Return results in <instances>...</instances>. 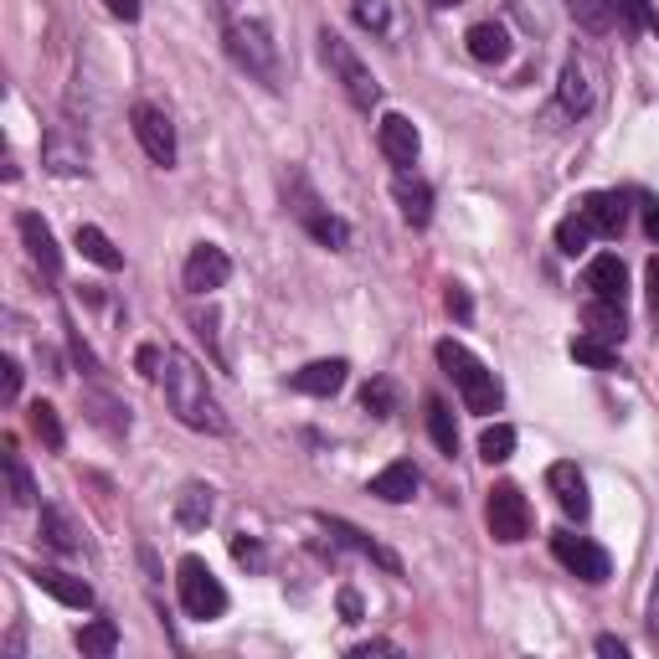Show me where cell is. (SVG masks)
<instances>
[{
  "label": "cell",
  "instance_id": "cell-1",
  "mask_svg": "<svg viewBox=\"0 0 659 659\" xmlns=\"http://www.w3.org/2000/svg\"><path fill=\"white\" fill-rule=\"evenodd\" d=\"M160 376H166V402L181 423L196 428V433H227V418H221L217 397L206 387V372L186 351H166V372Z\"/></svg>",
  "mask_w": 659,
  "mask_h": 659
},
{
  "label": "cell",
  "instance_id": "cell-2",
  "mask_svg": "<svg viewBox=\"0 0 659 659\" xmlns=\"http://www.w3.org/2000/svg\"><path fill=\"white\" fill-rule=\"evenodd\" d=\"M439 366L454 376V387H458V397H464L469 412H495V407H500V382H495V372L469 351V345L439 340Z\"/></svg>",
  "mask_w": 659,
  "mask_h": 659
},
{
  "label": "cell",
  "instance_id": "cell-3",
  "mask_svg": "<svg viewBox=\"0 0 659 659\" xmlns=\"http://www.w3.org/2000/svg\"><path fill=\"white\" fill-rule=\"evenodd\" d=\"M227 52H232L263 88H279V42H273V32L258 16L227 21Z\"/></svg>",
  "mask_w": 659,
  "mask_h": 659
},
{
  "label": "cell",
  "instance_id": "cell-4",
  "mask_svg": "<svg viewBox=\"0 0 659 659\" xmlns=\"http://www.w3.org/2000/svg\"><path fill=\"white\" fill-rule=\"evenodd\" d=\"M320 57H325V68L336 72V83L345 88V99H351L355 109H376V103H382V83H376L372 68L351 52V42H340L336 32H320Z\"/></svg>",
  "mask_w": 659,
  "mask_h": 659
},
{
  "label": "cell",
  "instance_id": "cell-5",
  "mask_svg": "<svg viewBox=\"0 0 659 659\" xmlns=\"http://www.w3.org/2000/svg\"><path fill=\"white\" fill-rule=\"evenodd\" d=\"M175 592H181V609H186V618H202V624H212V618H221V613H227V588H221L217 572H212L202 557H181V567H175Z\"/></svg>",
  "mask_w": 659,
  "mask_h": 659
},
{
  "label": "cell",
  "instance_id": "cell-6",
  "mask_svg": "<svg viewBox=\"0 0 659 659\" xmlns=\"http://www.w3.org/2000/svg\"><path fill=\"white\" fill-rule=\"evenodd\" d=\"M485 521H490L495 542H505V546L525 542V536H531V505H525L521 485H510V479H505V485H495L490 505H485Z\"/></svg>",
  "mask_w": 659,
  "mask_h": 659
},
{
  "label": "cell",
  "instance_id": "cell-7",
  "mask_svg": "<svg viewBox=\"0 0 659 659\" xmlns=\"http://www.w3.org/2000/svg\"><path fill=\"white\" fill-rule=\"evenodd\" d=\"M129 124H135V139H139V150L150 155L160 170L175 166V129H170V118L155 109V103H135L129 109Z\"/></svg>",
  "mask_w": 659,
  "mask_h": 659
},
{
  "label": "cell",
  "instance_id": "cell-8",
  "mask_svg": "<svg viewBox=\"0 0 659 659\" xmlns=\"http://www.w3.org/2000/svg\"><path fill=\"white\" fill-rule=\"evenodd\" d=\"M552 552L567 572H577L582 582H609V552L603 546H592L588 536H572V531H557L552 536Z\"/></svg>",
  "mask_w": 659,
  "mask_h": 659
},
{
  "label": "cell",
  "instance_id": "cell-9",
  "mask_svg": "<svg viewBox=\"0 0 659 659\" xmlns=\"http://www.w3.org/2000/svg\"><path fill=\"white\" fill-rule=\"evenodd\" d=\"M181 279H186V294H196V299H202V294H212V288H221L227 279H232V258L221 253L217 242H196Z\"/></svg>",
  "mask_w": 659,
  "mask_h": 659
},
{
  "label": "cell",
  "instance_id": "cell-10",
  "mask_svg": "<svg viewBox=\"0 0 659 659\" xmlns=\"http://www.w3.org/2000/svg\"><path fill=\"white\" fill-rule=\"evenodd\" d=\"M557 99H561V109H567L572 118L592 114V103H598V83H592V68L582 63V57H567V63H561Z\"/></svg>",
  "mask_w": 659,
  "mask_h": 659
},
{
  "label": "cell",
  "instance_id": "cell-11",
  "mask_svg": "<svg viewBox=\"0 0 659 659\" xmlns=\"http://www.w3.org/2000/svg\"><path fill=\"white\" fill-rule=\"evenodd\" d=\"M376 145H382V155H387L391 166H412L418 160V124L407 114H387L382 124H376Z\"/></svg>",
  "mask_w": 659,
  "mask_h": 659
},
{
  "label": "cell",
  "instance_id": "cell-12",
  "mask_svg": "<svg viewBox=\"0 0 659 659\" xmlns=\"http://www.w3.org/2000/svg\"><path fill=\"white\" fill-rule=\"evenodd\" d=\"M294 212H299V221H305V232L315 237V242H325L330 253H345V248H351V227H345L336 212H325L315 196H305V206H294Z\"/></svg>",
  "mask_w": 659,
  "mask_h": 659
},
{
  "label": "cell",
  "instance_id": "cell-13",
  "mask_svg": "<svg viewBox=\"0 0 659 659\" xmlns=\"http://www.w3.org/2000/svg\"><path fill=\"white\" fill-rule=\"evenodd\" d=\"M546 485H552V495H557V505L567 510V515H577V521H588V479H582V469L577 464H552L546 469Z\"/></svg>",
  "mask_w": 659,
  "mask_h": 659
},
{
  "label": "cell",
  "instance_id": "cell-14",
  "mask_svg": "<svg viewBox=\"0 0 659 659\" xmlns=\"http://www.w3.org/2000/svg\"><path fill=\"white\" fill-rule=\"evenodd\" d=\"M16 232H21V242H26V253H32V263L42 273H57L63 269V253H57V237H52V227L36 212H21L16 217Z\"/></svg>",
  "mask_w": 659,
  "mask_h": 659
},
{
  "label": "cell",
  "instance_id": "cell-15",
  "mask_svg": "<svg viewBox=\"0 0 659 659\" xmlns=\"http://www.w3.org/2000/svg\"><path fill=\"white\" fill-rule=\"evenodd\" d=\"M577 217L592 227V237H618L624 232V196H613V191H592V196H582Z\"/></svg>",
  "mask_w": 659,
  "mask_h": 659
},
{
  "label": "cell",
  "instance_id": "cell-16",
  "mask_svg": "<svg viewBox=\"0 0 659 659\" xmlns=\"http://www.w3.org/2000/svg\"><path fill=\"white\" fill-rule=\"evenodd\" d=\"M32 582H36L42 592H52L57 603H68V609H93V588H88L83 577L63 572V567H36Z\"/></svg>",
  "mask_w": 659,
  "mask_h": 659
},
{
  "label": "cell",
  "instance_id": "cell-17",
  "mask_svg": "<svg viewBox=\"0 0 659 659\" xmlns=\"http://www.w3.org/2000/svg\"><path fill=\"white\" fill-rule=\"evenodd\" d=\"M345 361L340 355H330V361H309L305 372H294V391H305V397H336L340 387H345Z\"/></svg>",
  "mask_w": 659,
  "mask_h": 659
},
{
  "label": "cell",
  "instance_id": "cell-18",
  "mask_svg": "<svg viewBox=\"0 0 659 659\" xmlns=\"http://www.w3.org/2000/svg\"><path fill=\"white\" fill-rule=\"evenodd\" d=\"M582 320H588V336L609 340V345H618V340H624V330H628V320H624V299H588Z\"/></svg>",
  "mask_w": 659,
  "mask_h": 659
},
{
  "label": "cell",
  "instance_id": "cell-19",
  "mask_svg": "<svg viewBox=\"0 0 659 659\" xmlns=\"http://www.w3.org/2000/svg\"><path fill=\"white\" fill-rule=\"evenodd\" d=\"M624 284H628V273H624V258H618V253H598L588 263L592 299H624Z\"/></svg>",
  "mask_w": 659,
  "mask_h": 659
},
{
  "label": "cell",
  "instance_id": "cell-20",
  "mask_svg": "<svg viewBox=\"0 0 659 659\" xmlns=\"http://www.w3.org/2000/svg\"><path fill=\"white\" fill-rule=\"evenodd\" d=\"M372 495L376 500H387V505H402V500L418 495V469H412L407 458H397V464H387V469L372 479Z\"/></svg>",
  "mask_w": 659,
  "mask_h": 659
},
{
  "label": "cell",
  "instance_id": "cell-21",
  "mask_svg": "<svg viewBox=\"0 0 659 659\" xmlns=\"http://www.w3.org/2000/svg\"><path fill=\"white\" fill-rule=\"evenodd\" d=\"M72 248L88 258V263H99L103 273H114V269H124V253H118L114 242H109V232L103 227H93V221H83L78 232H72Z\"/></svg>",
  "mask_w": 659,
  "mask_h": 659
},
{
  "label": "cell",
  "instance_id": "cell-22",
  "mask_svg": "<svg viewBox=\"0 0 659 659\" xmlns=\"http://www.w3.org/2000/svg\"><path fill=\"white\" fill-rule=\"evenodd\" d=\"M320 525H325V531H330V536H336V542H345V546H351V552H361V557L382 561L387 572H397V557H391L387 546H376L372 536H366V531H355L351 521H340V515H320Z\"/></svg>",
  "mask_w": 659,
  "mask_h": 659
},
{
  "label": "cell",
  "instance_id": "cell-23",
  "mask_svg": "<svg viewBox=\"0 0 659 659\" xmlns=\"http://www.w3.org/2000/svg\"><path fill=\"white\" fill-rule=\"evenodd\" d=\"M397 206H402V217L412 221V227H428L433 221V191H428V181H418V175H397Z\"/></svg>",
  "mask_w": 659,
  "mask_h": 659
},
{
  "label": "cell",
  "instance_id": "cell-24",
  "mask_svg": "<svg viewBox=\"0 0 659 659\" xmlns=\"http://www.w3.org/2000/svg\"><path fill=\"white\" fill-rule=\"evenodd\" d=\"M212 510H217L212 485H186V490L175 495V525H181V531H206Z\"/></svg>",
  "mask_w": 659,
  "mask_h": 659
},
{
  "label": "cell",
  "instance_id": "cell-25",
  "mask_svg": "<svg viewBox=\"0 0 659 659\" xmlns=\"http://www.w3.org/2000/svg\"><path fill=\"white\" fill-rule=\"evenodd\" d=\"M464 42H469L474 63H505L510 57V36H505V26H495V21H474Z\"/></svg>",
  "mask_w": 659,
  "mask_h": 659
},
{
  "label": "cell",
  "instance_id": "cell-26",
  "mask_svg": "<svg viewBox=\"0 0 659 659\" xmlns=\"http://www.w3.org/2000/svg\"><path fill=\"white\" fill-rule=\"evenodd\" d=\"M42 542L52 546V552H63V557H72V552H83V542H78V531H72V521L63 515L57 505H42Z\"/></svg>",
  "mask_w": 659,
  "mask_h": 659
},
{
  "label": "cell",
  "instance_id": "cell-27",
  "mask_svg": "<svg viewBox=\"0 0 659 659\" xmlns=\"http://www.w3.org/2000/svg\"><path fill=\"white\" fill-rule=\"evenodd\" d=\"M428 433H433V443H439V454H448V458L458 454L454 412H448V402H439V397H428Z\"/></svg>",
  "mask_w": 659,
  "mask_h": 659
},
{
  "label": "cell",
  "instance_id": "cell-28",
  "mask_svg": "<svg viewBox=\"0 0 659 659\" xmlns=\"http://www.w3.org/2000/svg\"><path fill=\"white\" fill-rule=\"evenodd\" d=\"M567 11H572V21L582 26V32H592V36L613 32V21H618L609 0H567Z\"/></svg>",
  "mask_w": 659,
  "mask_h": 659
},
{
  "label": "cell",
  "instance_id": "cell-29",
  "mask_svg": "<svg viewBox=\"0 0 659 659\" xmlns=\"http://www.w3.org/2000/svg\"><path fill=\"white\" fill-rule=\"evenodd\" d=\"M78 649H83V655H93V659H109L118 649V628L109 624V618H93V624L78 628Z\"/></svg>",
  "mask_w": 659,
  "mask_h": 659
},
{
  "label": "cell",
  "instance_id": "cell-30",
  "mask_svg": "<svg viewBox=\"0 0 659 659\" xmlns=\"http://www.w3.org/2000/svg\"><path fill=\"white\" fill-rule=\"evenodd\" d=\"M572 361L598 366V372H613V366H618V351H613L609 340H598V336H577L572 340Z\"/></svg>",
  "mask_w": 659,
  "mask_h": 659
},
{
  "label": "cell",
  "instance_id": "cell-31",
  "mask_svg": "<svg viewBox=\"0 0 659 659\" xmlns=\"http://www.w3.org/2000/svg\"><path fill=\"white\" fill-rule=\"evenodd\" d=\"M510 454H515V428L495 423L479 433V458H485V464H505Z\"/></svg>",
  "mask_w": 659,
  "mask_h": 659
},
{
  "label": "cell",
  "instance_id": "cell-32",
  "mask_svg": "<svg viewBox=\"0 0 659 659\" xmlns=\"http://www.w3.org/2000/svg\"><path fill=\"white\" fill-rule=\"evenodd\" d=\"M361 407L376 412V418H391V412H397V387H391L387 376H372V382L361 387Z\"/></svg>",
  "mask_w": 659,
  "mask_h": 659
},
{
  "label": "cell",
  "instance_id": "cell-33",
  "mask_svg": "<svg viewBox=\"0 0 659 659\" xmlns=\"http://www.w3.org/2000/svg\"><path fill=\"white\" fill-rule=\"evenodd\" d=\"M557 248L567 258H582L592 248V227L582 217H567V221H557Z\"/></svg>",
  "mask_w": 659,
  "mask_h": 659
},
{
  "label": "cell",
  "instance_id": "cell-34",
  "mask_svg": "<svg viewBox=\"0 0 659 659\" xmlns=\"http://www.w3.org/2000/svg\"><path fill=\"white\" fill-rule=\"evenodd\" d=\"M5 474H11V500H16V505H36L32 469L21 464V454H16V448H5Z\"/></svg>",
  "mask_w": 659,
  "mask_h": 659
},
{
  "label": "cell",
  "instance_id": "cell-35",
  "mask_svg": "<svg viewBox=\"0 0 659 659\" xmlns=\"http://www.w3.org/2000/svg\"><path fill=\"white\" fill-rule=\"evenodd\" d=\"M47 166L57 170V175H78V170H88V166H83V150H72V145H63L57 135L47 139Z\"/></svg>",
  "mask_w": 659,
  "mask_h": 659
},
{
  "label": "cell",
  "instance_id": "cell-36",
  "mask_svg": "<svg viewBox=\"0 0 659 659\" xmlns=\"http://www.w3.org/2000/svg\"><path fill=\"white\" fill-rule=\"evenodd\" d=\"M32 428L42 433V443H47V448H63V423H57V407H52V402H36L32 407Z\"/></svg>",
  "mask_w": 659,
  "mask_h": 659
},
{
  "label": "cell",
  "instance_id": "cell-37",
  "mask_svg": "<svg viewBox=\"0 0 659 659\" xmlns=\"http://www.w3.org/2000/svg\"><path fill=\"white\" fill-rule=\"evenodd\" d=\"M613 16L624 21L628 32H639V26H655V11H649V0H609Z\"/></svg>",
  "mask_w": 659,
  "mask_h": 659
},
{
  "label": "cell",
  "instance_id": "cell-38",
  "mask_svg": "<svg viewBox=\"0 0 659 659\" xmlns=\"http://www.w3.org/2000/svg\"><path fill=\"white\" fill-rule=\"evenodd\" d=\"M351 11H355V21H361V26H366V32H387V26H391V11H387V0H355Z\"/></svg>",
  "mask_w": 659,
  "mask_h": 659
},
{
  "label": "cell",
  "instance_id": "cell-39",
  "mask_svg": "<svg viewBox=\"0 0 659 659\" xmlns=\"http://www.w3.org/2000/svg\"><path fill=\"white\" fill-rule=\"evenodd\" d=\"M232 557L242 561V567H253V572H263V567H269V557H263V546H258L253 536H232Z\"/></svg>",
  "mask_w": 659,
  "mask_h": 659
},
{
  "label": "cell",
  "instance_id": "cell-40",
  "mask_svg": "<svg viewBox=\"0 0 659 659\" xmlns=\"http://www.w3.org/2000/svg\"><path fill=\"white\" fill-rule=\"evenodd\" d=\"M0 391H5V402H16V391H21V366L11 355L0 361Z\"/></svg>",
  "mask_w": 659,
  "mask_h": 659
},
{
  "label": "cell",
  "instance_id": "cell-41",
  "mask_svg": "<svg viewBox=\"0 0 659 659\" xmlns=\"http://www.w3.org/2000/svg\"><path fill=\"white\" fill-rule=\"evenodd\" d=\"M93 407H99V423H109L114 433H124V428H129V418H118V402H109V397H93Z\"/></svg>",
  "mask_w": 659,
  "mask_h": 659
},
{
  "label": "cell",
  "instance_id": "cell-42",
  "mask_svg": "<svg viewBox=\"0 0 659 659\" xmlns=\"http://www.w3.org/2000/svg\"><path fill=\"white\" fill-rule=\"evenodd\" d=\"M372 655H402V644L372 639V644H355V649H351V659H372Z\"/></svg>",
  "mask_w": 659,
  "mask_h": 659
},
{
  "label": "cell",
  "instance_id": "cell-43",
  "mask_svg": "<svg viewBox=\"0 0 659 659\" xmlns=\"http://www.w3.org/2000/svg\"><path fill=\"white\" fill-rule=\"evenodd\" d=\"M644 294H649V309H659V258H649L644 269Z\"/></svg>",
  "mask_w": 659,
  "mask_h": 659
},
{
  "label": "cell",
  "instance_id": "cell-44",
  "mask_svg": "<svg viewBox=\"0 0 659 659\" xmlns=\"http://www.w3.org/2000/svg\"><path fill=\"white\" fill-rule=\"evenodd\" d=\"M109 5V16H118V21H139V0H103Z\"/></svg>",
  "mask_w": 659,
  "mask_h": 659
},
{
  "label": "cell",
  "instance_id": "cell-45",
  "mask_svg": "<svg viewBox=\"0 0 659 659\" xmlns=\"http://www.w3.org/2000/svg\"><path fill=\"white\" fill-rule=\"evenodd\" d=\"M160 366H166V355L155 351V345H145V351H139V372H145V376H160Z\"/></svg>",
  "mask_w": 659,
  "mask_h": 659
},
{
  "label": "cell",
  "instance_id": "cell-46",
  "mask_svg": "<svg viewBox=\"0 0 659 659\" xmlns=\"http://www.w3.org/2000/svg\"><path fill=\"white\" fill-rule=\"evenodd\" d=\"M448 309H454V315H458V320H469V315H474V305H469V294H464V288H448Z\"/></svg>",
  "mask_w": 659,
  "mask_h": 659
},
{
  "label": "cell",
  "instance_id": "cell-47",
  "mask_svg": "<svg viewBox=\"0 0 659 659\" xmlns=\"http://www.w3.org/2000/svg\"><path fill=\"white\" fill-rule=\"evenodd\" d=\"M598 655H609V659H628V644H624V639H613V634H603V639H598Z\"/></svg>",
  "mask_w": 659,
  "mask_h": 659
},
{
  "label": "cell",
  "instance_id": "cell-48",
  "mask_svg": "<svg viewBox=\"0 0 659 659\" xmlns=\"http://www.w3.org/2000/svg\"><path fill=\"white\" fill-rule=\"evenodd\" d=\"M340 613H345V618H351V624H355V618H361V598H355L351 588L340 592Z\"/></svg>",
  "mask_w": 659,
  "mask_h": 659
},
{
  "label": "cell",
  "instance_id": "cell-49",
  "mask_svg": "<svg viewBox=\"0 0 659 659\" xmlns=\"http://www.w3.org/2000/svg\"><path fill=\"white\" fill-rule=\"evenodd\" d=\"M644 232L659 242V206H644Z\"/></svg>",
  "mask_w": 659,
  "mask_h": 659
},
{
  "label": "cell",
  "instance_id": "cell-50",
  "mask_svg": "<svg viewBox=\"0 0 659 659\" xmlns=\"http://www.w3.org/2000/svg\"><path fill=\"white\" fill-rule=\"evenodd\" d=\"M649 628L659 634V582H655V598H649Z\"/></svg>",
  "mask_w": 659,
  "mask_h": 659
},
{
  "label": "cell",
  "instance_id": "cell-51",
  "mask_svg": "<svg viewBox=\"0 0 659 659\" xmlns=\"http://www.w3.org/2000/svg\"><path fill=\"white\" fill-rule=\"evenodd\" d=\"M428 5H439V11H448V5H458V0H428Z\"/></svg>",
  "mask_w": 659,
  "mask_h": 659
},
{
  "label": "cell",
  "instance_id": "cell-52",
  "mask_svg": "<svg viewBox=\"0 0 659 659\" xmlns=\"http://www.w3.org/2000/svg\"><path fill=\"white\" fill-rule=\"evenodd\" d=\"M655 32H659V21H655Z\"/></svg>",
  "mask_w": 659,
  "mask_h": 659
}]
</instances>
